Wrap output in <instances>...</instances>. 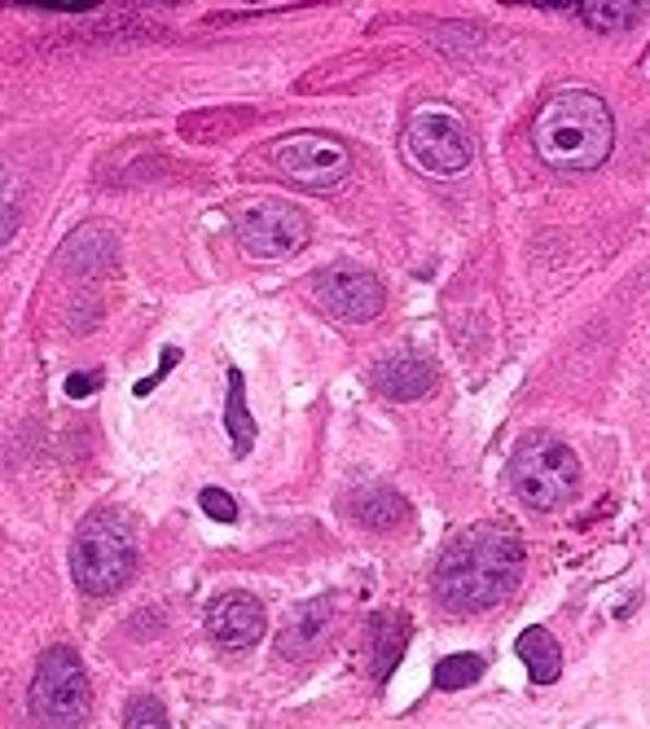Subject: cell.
<instances>
[{"mask_svg":"<svg viewBox=\"0 0 650 729\" xmlns=\"http://www.w3.org/2000/svg\"><path fill=\"white\" fill-rule=\"evenodd\" d=\"M523 580V541L506 523L462 528L436 563V598L444 611L475 615L514 593Z\"/></svg>","mask_w":650,"mask_h":729,"instance_id":"1","label":"cell"},{"mask_svg":"<svg viewBox=\"0 0 650 729\" xmlns=\"http://www.w3.org/2000/svg\"><path fill=\"white\" fill-rule=\"evenodd\" d=\"M532 146L554 172H593L611 159L615 124L593 89H562L541 102L532 119Z\"/></svg>","mask_w":650,"mask_h":729,"instance_id":"2","label":"cell"},{"mask_svg":"<svg viewBox=\"0 0 650 729\" xmlns=\"http://www.w3.org/2000/svg\"><path fill=\"white\" fill-rule=\"evenodd\" d=\"M137 528L124 510H93L71 541V576L89 598L119 593L137 571Z\"/></svg>","mask_w":650,"mask_h":729,"instance_id":"3","label":"cell"},{"mask_svg":"<svg viewBox=\"0 0 650 729\" xmlns=\"http://www.w3.org/2000/svg\"><path fill=\"white\" fill-rule=\"evenodd\" d=\"M506 484H510V493L523 506L554 510V506L571 501V493L580 488V462H576V453L558 436L527 431L514 444L510 462H506Z\"/></svg>","mask_w":650,"mask_h":729,"instance_id":"4","label":"cell"},{"mask_svg":"<svg viewBox=\"0 0 650 729\" xmlns=\"http://www.w3.org/2000/svg\"><path fill=\"white\" fill-rule=\"evenodd\" d=\"M405 154L422 176L457 181L475 163V137L449 102H418L405 119Z\"/></svg>","mask_w":650,"mask_h":729,"instance_id":"5","label":"cell"},{"mask_svg":"<svg viewBox=\"0 0 650 729\" xmlns=\"http://www.w3.org/2000/svg\"><path fill=\"white\" fill-rule=\"evenodd\" d=\"M93 711V690L80 655L71 646H49L32 676V716L45 729H84Z\"/></svg>","mask_w":650,"mask_h":729,"instance_id":"6","label":"cell"},{"mask_svg":"<svg viewBox=\"0 0 650 729\" xmlns=\"http://www.w3.org/2000/svg\"><path fill=\"white\" fill-rule=\"evenodd\" d=\"M264 159L272 163V172L299 189H335L348 172H352V154L339 137H325V132H294L281 137L264 150Z\"/></svg>","mask_w":650,"mask_h":729,"instance_id":"7","label":"cell"},{"mask_svg":"<svg viewBox=\"0 0 650 729\" xmlns=\"http://www.w3.org/2000/svg\"><path fill=\"white\" fill-rule=\"evenodd\" d=\"M233 233H237L246 255H255V259H286L312 238V224H307V216L294 202L251 198V202L237 207Z\"/></svg>","mask_w":650,"mask_h":729,"instance_id":"8","label":"cell"},{"mask_svg":"<svg viewBox=\"0 0 650 729\" xmlns=\"http://www.w3.org/2000/svg\"><path fill=\"white\" fill-rule=\"evenodd\" d=\"M316 303L330 312L335 321H348V325H361V321H374L383 312V281L370 273V268H357V264H335L325 268L312 286Z\"/></svg>","mask_w":650,"mask_h":729,"instance_id":"9","label":"cell"},{"mask_svg":"<svg viewBox=\"0 0 650 729\" xmlns=\"http://www.w3.org/2000/svg\"><path fill=\"white\" fill-rule=\"evenodd\" d=\"M370 379H374L379 396L409 405V401H427L436 392V364L427 356H418L414 347H396L383 360H374Z\"/></svg>","mask_w":650,"mask_h":729,"instance_id":"10","label":"cell"},{"mask_svg":"<svg viewBox=\"0 0 650 729\" xmlns=\"http://www.w3.org/2000/svg\"><path fill=\"white\" fill-rule=\"evenodd\" d=\"M207 628L211 637L224 646V650H246L264 637L268 628V615H264V602L255 593H220L211 606H207Z\"/></svg>","mask_w":650,"mask_h":729,"instance_id":"11","label":"cell"},{"mask_svg":"<svg viewBox=\"0 0 650 729\" xmlns=\"http://www.w3.org/2000/svg\"><path fill=\"white\" fill-rule=\"evenodd\" d=\"M335 598H316V602H303L286 615L281 633H277V646L286 659H307L316 655L325 641L335 637Z\"/></svg>","mask_w":650,"mask_h":729,"instance_id":"12","label":"cell"},{"mask_svg":"<svg viewBox=\"0 0 650 729\" xmlns=\"http://www.w3.org/2000/svg\"><path fill=\"white\" fill-rule=\"evenodd\" d=\"M409 615L401 611H379L370 624H365V659H370V676L374 681H387L409 646Z\"/></svg>","mask_w":650,"mask_h":729,"instance_id":"13","label":"cell"},{"mask_svg":"<svg viewBox=\"0 0 650 729\" xmlns=\"http://www.w3.org/2000/svg\"><path fill=\"white\" fill-rule=\"evenodd\" d=\"M514 655L523 659L532 685H554V681L562 676V646H558V637H554L545 624L523 628L519 641H514Z\"/></svg>","mask_w":650,"mask_h":729,"instance_id":"14","label":"cell"},{"mask_svg":"<svg viewBox=\"0 0 650 729\" xmlns=\"http://www.w3.org/2000/svg\"><path fill=\"white\" fill-rule=\"evenodd\" d=\"M352 514H357L365 528H374V532H392V528H401V523L409 519V501L396 497L392 488H370V493H361V497L352 501Z\"/></svg>","mask_w":650,"mask_h":729,"instance_id":"15","label":"cell"},{"mask_svg":"<svg viewBox=\"0 0 650 729\" xmlns=\"http://www.w3.org/2000/svg\"><path fill=\"white\" fill-rule=\"evenodd\" d=\"M224 427H229V440H233V453L246 458L255 449V418L246 409V379L242 370H229V401H224Z\"/></svg>","mask_w":650,"mask_h":729,"instance_id":"16","label":"cell"},{"mask_svg":"<svg viewBox=\"0 0 650 729\" xmlns=\"http://www.w3.org/2000/svg\"><path fill=\"white\" fill-rule=\"evenodd\" d=\"M571 14L597 32H624L646 14V5L641 0H593V5H571Z\"/></svg>","mask_w":650,"mask_h":729,"instance_id":"17","label":"cell"},{"mask_svg":"<svg viewBox=\"0 0 650 729\" xmlns=\"http://www.w3.org/2000/svg\"><path fill=\"white\" fill-rule=\"evenodd\" d=\"M484 668H488V659L475 655V650H466V655H444V659L436 663V672H431V685H436L440 694H453V690L475 685V681L484 676Z\"/></svg>","mask_w":650,"mask_h":729,"instance_id":"18","label":"cell"},{"mask_svg":"<svg viewBox=\"0 0 650 729\" xmlns=\"http://www.w3.org/2000/svg\"><path fill=\"white\" fill-rule=\"evenodd\" d=\"M124 729H167V711L154 694H137L124 707Z\"/></svg>","mask_w":650,"mask_h":729,"instance_id":"19","label":"cell"},{"mask_svg":"<svg viewBox=\"0 0 650 729\" xmlns=\"http://www.w3.org/2000/svg\"><path fill=\"white\" fill-rule=\"evenodd\" d=\"M198 506H202V514L216 519V523H233V519H237V501H233L224 488H202V493H198Z\"/></svg>","mask_w":650,"mask_h":729,"instance_id":"20","label":"cell"},{"mask_svg":"<svg viewBox=\"0 0 650 729\" xmlns=\"http://www.w3.org/2000/svg\"><path fill=\"white\" fill-rule=\"evenodd\" d=\"M181 356H185L181 347H163V356H159V370H154L150 379H141V383L132 387V396H150V392H154V387H159V383H163V379L176 370V364H181Z\"/></svg>","mask_w":650,"mask_h":729,"instance_id":"21","label":"cell"},{"mask_svg":"<svg viewBox=\"0 0 650 729\" xmlns=\"http://www.w3.org/2000/svg\"><path fill=\"white\" fill-rule=\"evenodd\" d=\"M102 383H106V379H102L97 370H80V374L67 379V396H71V401H84V396L102 392Z\"/></svg>","mask_w":650,"mask_h":729,"instance_id":"22","label":"cell"},{"mask_svg":"<svg viewBox=\"0 0 650 729\" xmlns=\"http://www.w3.org/2000/svg\"><path fill=\"white\" fill-rule=\"evenodd\" d=\"M646 67H650V49H646Z\"/></svg>","mask_w":650,"mask_h":729,"instance_id":"23","label":"cell"},{"mask_svg":"<svg viewBox=\"0 0 650 729\" xmlns=\"http://www.w3.org/2000/svg\"><path fill=\"white\" fill-rule=\"evenodd\" d=\"M646 401H650V392H646Z\"/></svg>","mask_w":650,"mask_h":729,"instance_id":"24","label":"cell"}]
</instances>
